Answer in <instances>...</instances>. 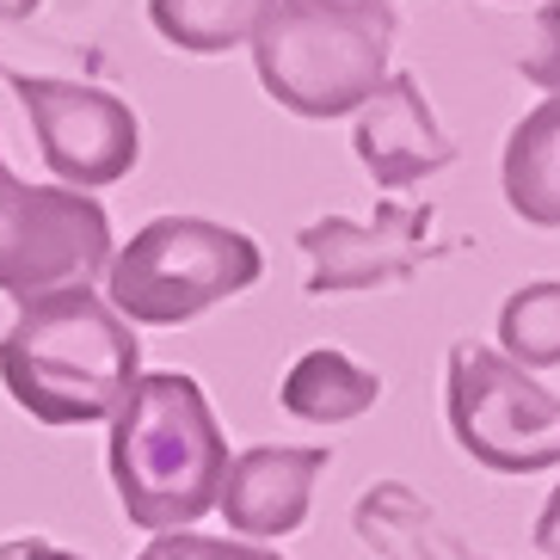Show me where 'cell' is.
<instances>
[{
    "instance_id": "6da1fadb",
    "label": "cell",
    "mask_w": 560,
    "mask_h": 560,
    "mask_svg": "<svg viewBox=\"0 0 560 560\" xmlns=\"http://www.w3.org/2000/svg\"><path fill=\"white\" fill-rule=\"evenodd\" d=\"M105 468L124 517L149 536L191 529L203 511H215L229 475V438L215 425L203 382L185 370L136 376L124 407L112 412Z\"/></svg>"
},
{
    "instance_id": "7a4b0ae2",
    "label": "cell",
    "mask_w": 560,
    "mask_h": 560,
    "mask_svg": "<svg viewBox=\"0 0 560 560\" xmlns=\"http://www.w3.org/2000/svg\"><path fill=\"white\" fill-rule=\"evenodd\" d=\"M142 376V339L100 290L25 302L0 339V382L37 425H100Z\"/></svg>"
},
{
    "instance_id": "3957f363",
    "label": "cell",
    "mask_w": 560,
    "mask_h": 560,
    "mask_svg": "<svg viewBox=\"0 0 560 560\" xmlns=\"http://www.w3.org/2000/svg\"><path fill=\"white\" fill-rule=\"evenodd\" d=\"M395 0H278L253 32L259 86L296 117H351L395 68Z\"/></svg>"
},
{
    "instance_id": "277c9868",
    "label": "cell",
    "mask_w": 560,
    "mask_h": 560,
    "mask_svg": "<svg viewBox=\"0 0 560 560\" xmlns=\"http://www.w3.org/2000/svg\"><path fill=\"white\" fill-rule=\"evenodd\" d=\"M265 271V253L253 234L210 222V215H154L136 229L105 265V302L130 327H185L210 314L215 302H234Z\"/></svg>"
},
{
    "instance_id": "5b68a950",
    "label": "cell",
    "mask_w": 560,
    "mask_h": 560,
    "mask_svg": "<svg viewBox=\"0 0 560 560\" xmlns=\"http://www.w3.org/2000/svg\"><path fill=\"white\" fill-rule=\"evenodd\" d=\"M444 412L468 462L493 475H542L560 468V395L499 358V346L456 339L444 376Z\"/></svg>"
},
{
    "instance_id": "8992f818",
    "label": "cell",
    "mask_w": 560,
    "mask_h": 560,
    "mask_svg": "<svg viewBox=\"0 0 560 560\" xmlns=\"http://www.w3.org/2000/svg\"><path fill=\"white\" fill-rule=\"evenodd\" d=\"M112 253V215L100 198L25 185L0 161V296L25 308L56 290H93Z\"/></svg>"
},
{
    "instance_id": "52a82bcc",
    "label": "cell",
    "mask_w": 560,
    "mask_h": 560,
    "mask_svg": "<svg viewBox=\"0 0 560 560\" xmlns=\"http://www.w3.org/2000/svg\"><path fill=\"white\" fill-rule=\"evenodd\" d=\"M7 86L19 93L32 117L37 154L56 173L62 191H105V185L130 179L142 161V124L117 93L81 81H56V74H19L7 68Z\"/></svg>"
},
{
    "instance_id": "ba28073f",
    "label": "cell",
    "mask_w": 560,
    "mask_h": 560,
    "mask_svg": "<svg viewBox=\"0 0 560 560\" xmlns=\"http://www.w3.org/2000/svg\"><path fill=\"white\" fill-rule=\"evenodd\" d=\"M431 203H400L388 198L370 222L351 215H320L296 234L308 253V296H351V290H382V283L412 278L431 259Z\"/></svg>"
},
{
    "instance_id": "9c48e42d",
    "label": "cell",
    "mask_w": 560,
    "mask_h": 560,
    "mask_svg": "<svg viewBox=\"0 0 560 560\" xmlns=\"http://www.w3.org/2000/svg\"><path fill=\"white\" fill-rule=\"evenodd\" d=\"M332 468L327 444H253L229 456L222 475V499L215 511L229 517L241 542H271V536H296L308 524L314 487Z\"/></svg>"
},
{
    "instance_id": "30bf717a",
    "label": "cell",
    "mask_w": 560,
    "mask_h": 560,
    "mask_svg": "<svg viewBox=\"0 0 560 560\" xmlns=\"http://www.w3.org/2000/svg\"><path fill=\"white\" fill-rule=\"evenodd\" d=\"M358 166L382 191H407V185L431 179L456 161V142L444 136V124L431 117L425 93L412 74H388V81L358 105V130H351Z\"/></svg>"
},
{
    "instance_id": "8fae6325",
    "label": "cell",
    "mask_w": 560,
    "mask_h": 560,
    "mask_svg": "<svg viewBox=\"0 0 560 560\" xmlns=\"http://www.w3.org/2000/svg\"><path fill=\"white\" fill-rule=\"evenodd\" d=\"M278 400H283L290 419H302V425H351V419H363V412L382 400V376L363 370L358 358H346V351L314 346L283 370Z\"/></svg>"
},
{
    "instance_id": "7c38bea8",
    "label": "cell",
    "mask_w": 560,
    "mask_h": 560,
    "mask_svg": "<svg viewBox=\"0 0 560 560\" xmlns=\"http://www.w3.org/2000/svg\"><path fill=\"white\" fill-rule=\"evenodd\" d=\"M505 203L529 229H560V100H542L505 142Z\"/></svg>"
},
{
    "instance_id": "4fadbf2b",
    "label": "cell",
    "mask_w": 560,
    "mask_h": 560,
    "mask_svg": "<svg viewBox=\"0 0 560 560\" xmlns=\"http://www.w3.org/2000/svg\"><path fill=\"white\" fill-rule=\"evenodd\" d=\"M351 517H358L363 542L388 560H487V555H468V548L456 542V529H450L431 505H419L400 480L370 487Z\"/></svg>"
},
{
    "instance_id": "5bb4252c",
    "label": "cell",
    "mask_w": 560,
    "mask_h": 560,
    "mask_svg": "<svg viewBox=\"0 0 560 560\" xmlns=\"http://www.w3.org/2000/svg\"><path fill=\"white\" fill-rule=\"evenodd\" d=\"M278 0H149L154 32L185 56H222L234 44H253L259 19Z\"/></svg>"
},
{
    "instance_id": "9a60e30c",
    "label": "cell",
    "mask_w": 560,
    "mask_h": 560,
    "mask_svg": "<svg viewBox=\"0 0 560 560\" xmlns=\"http://www.w3.org/2000/svg\"><path fill=\"white\" fill-rule=\"evenodd\" d=\"M499 358L517 370H560V278L511 290L499 308Z\"/></svg>"
},
{
    "instance_id": "2e32d148",
    "label": "cell",
    "mask_w": 560,
    "mask_h": 560,
    "mask_svg": "<svg viewBox=\"0 0 560 560\" xmlns=\"http://www.w3.org/2000/svg\"><path fill=\"white\" fill-rule=\"evenodd\" d=\"M136 560H283V555L265 542H241V536H191V529H173V536H154Z\"/></svg>"
},
{
    "instance_id": "e0dca14e",
    "label": "cell",
    "mask_w": 560,
    "mask_h": 560,
    "mask_svg": "<svg viewBox=\"0 0 560 560\" xmlns=\"http://www.w3.org/2000/svg\"><path fill=\"white\" fill-rule=\"evenodd\" d=\"M517 74L529 86H542L548 100H560V0H548L542 13H536L524 50H517Z\"/></svg>"
},
{
    "instance_id": "ac0fdd59",
    "label": "cell",
    "mask_w": 560,
    "mask_h": 560,
    "mask_svg": "<svg viewBox=\"0 0 560 560\" xmlns=\"http://www.w3.org/2000/svg\"><path fill=\"white\" fill-rule=\"evenodd\" d=\"M0 560H81V555H68L44 536H13V542H0Z\"/></svg>"
},
{
    "instance_id": "d6986e66",
    "label": "cell",
    "mask_w": 560,
    "mask_h": 560,
    "mask_svg": "<svg viewBox=\"0 0 560 560\" xmlns=\"http://www.w3.org/2000/svg\"><path fill=\"white\" fill-rule=\"evenodd\" d=\"M536 555H542V560H560V487L548 493L542 517H536Z\"/></svg>"
},
{
    "instance_id": "ffe728a7",
    "label": "cell",
    "mask_w": 560,
    "mask_h": 560,
    "mask_svg": "<svg viewBox=\"0 0 560 560\" xmlns=\"http://www.w3.org/2000/svg\"><path fill=\"white\" fill-rule=\"evenodd\" d=\"M44 0H0V19H32Z\"/></svg>"
}]
</instances>
